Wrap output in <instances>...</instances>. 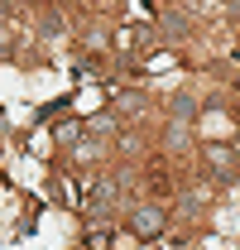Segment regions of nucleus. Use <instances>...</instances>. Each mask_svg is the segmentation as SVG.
Instances as JSON below:
<instances>
[{
    "label": "nucleus",
    "instance_id": "nucleus-1",
    "mask_svg": "<svg viewBox=\"0 0 240 250\" xmlns=\"http://www.w3.org/2000/svg\"><path fill=\"white\" fill-rule=\"evenodd\" d=\"M207 159H211V168H216L221 178H236V154H231V149H221V145H211V149H207Z\"/></svg>",
    "mask_w": 240,
    "mask_h": 250
},
{
    "label": "nucleus",
    "instance_id": "nucleus-2",
    "mask_svg": "<svg viewBox=\"0 0 240 250\" xmlns=\"http://www.w3.org/2000/svg\"><path fill=\"white\" fill-rule=\"evenodd\" d=\"M159 226H163V212H159V207H140V212H135V231H140V236H154Z\"/></svg>",
    "mask_w": 240,
    "mask_h": 250
}]
</instances>
